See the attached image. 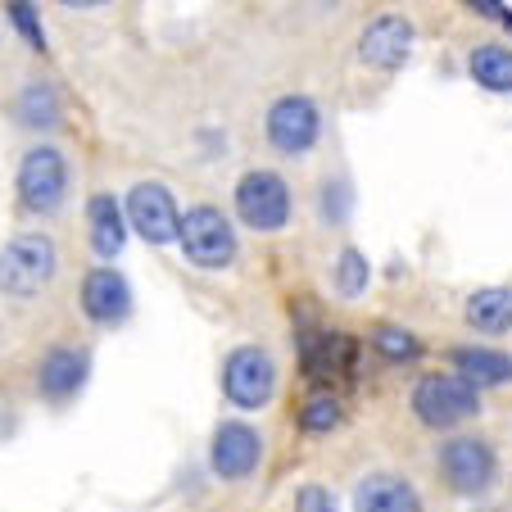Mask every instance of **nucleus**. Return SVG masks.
<instances>
[{
    "label": "nucleus",
    "mask_w": 512,
    "mask_h": 512,
    "mask_svg": "<svg viewBox=\"0 0 512 512\" xmlns=\"http://www.w3.org/2000/svg\"><path fill=\"white\" fill-rule=\"evenodd\" d=\"M472 14H481V19H490V23H499V28H508L512 32V10L503 5V0H463Z\"/></svg>",
    "instance_id": "obj_27"
},
{
    "label": "nucleus",
    "mask_w": 512,
    "mask_h": 512,
    "mask_svg": "<svg viewBox=\"0 0 512 512\" xmlns=\"http://www.w3.org/2000/svg\"><path fill=\"white\" fill-rule=\"evenodd\" d=\"M472 512H499V508H472Z\"/></svg>",
    "instance_id": "obj_29"
},
{
    "label": "nucleus",
    "mask_w": 512,
    "mask_h": 512,
    "mask_svg": "<svg viewBox=\"0 0 512 512\" xmlns=\"http://www.w3.org/2000/svg\"><path fill=\"white\" fill-rule=\"evenodd\" d=\"M463 322L476 336H508L512 331V286H481L463 300Z\"/></svg>",
    "instance_id": "obj_19"
},
{
    "label": "nucleus",
    "mask_w": 512,
    "mask_h": 512,
    "mask_svg": "<svg viewBox=\"0 0 512 512\" xmlns=\"http://www.w3.org/2000/svg\"><path fill=\"white\" fill-rule=\"evenodd\" d=\"M59 277V245L50 232H19L0 245V295L37 300Z\"/></svg>",
    "instance_id": "obj_3"
},
{
    "label": "nucleus",
    "mask_w": 512,
    "mask_h": 512,
    "mask_svg": "<svg viewBox=\"0 0 512 512\" xmlns=\"http://www.w3.org/2000/svg\"><path fill=\"white\" fill-rule=\"evenodd\" d=\"M5 19L14 23L28 50H46V23H41V10L32 0H5Z\"/></svg>",
    "instance_id": "obj_25"
},
{
    "label": "nucleus",
    "mask_w": 512,
    "mask_h": 512,
    "mask_svg": "<svg viewBox=\"0 0 512 512\" xmlns=\"http://www.w3.org/2000/svg\"><path fill=\"white\" fill-rule=\"evenodd\" d=\"M263 454H268V440H263L259 426H250L245 417H223L209 435V472L213 481L223 485H241L250 481L263 467Z\"/></svg>",
    "instance_id": "obj_8"
},
{
    "label": "nucleus",
    "mask_w": 512,
    "mask_h": 512,
    "mask_svg": "<svg viewBox=\"0 0 512 512\" xmlns=\"http://www.w3.org/2000/svg\"><path fill=\"white\" fill-rule=\"evenodd\" d=\"M127 227L141 236L145 245H177L182 232V209H177L173 191L164 182H136L123 200Z\"/></svg>",
    "instance_id": "obj_10"
},
{
    "label": "nucleus",
    "mask_w": 512,
    "mask_h": 512,
    "mask_svg": "<svg viewBox=\"0 0 512 512\" xmlns=\"http://www.w3.org/2000/svg\"><path fill=\"white\" fill-rule=\"evenodd\" d=\"M354 363H358V345L345 331H322V327L300 331V368L309 381H318V390H331L336 377H354Z\"/></svg>",
    "instance_id": "obj_14"
},
{
    "label": "nucleus",
    "mask_w": 512,
    "mask_h": 512,
    "mask_svg": "<svg viewBox=\"0 0 512 512\" xmlns=\"http://www.w3.org/2000/svg\"><path fill=\"white\" fill-rule=\"evenodd\" d=\"M345 422V404H340L336 390H313L300 404V431L304 435H331Z\"/></svg>",
    "instance_id": "obj_23"
},
{
    "label": "nucleus",
    "mask_w": 512,
    "mask_h": 512,
    "mask_svg": "<svg viewBox=\"0 0 512 512\" xmlns=\"http://www.w3.org/2000/svg\"><path fill=\"white\" fill-rule=\"evenodd\" d=\"M435 481L454 499H485L499 485V449L476 431H454L435 445Z\"/></svg>",
    "instance_id": "obj_1"
},
{
    "label": "nucleus",
    "mask_w": 512,
    "mask_h": 512,
    "mask_svg": "<svg viewBox=\"0 0 512 512\" xmlns=\"http://www.w3.org/2000/svg\"><path fill=\"white\" fill-rule=\"evenodd\" d=\"M277 358H272L268 345H236L223 354V372H218V386H223V399L241 413H259L277 399Z\"/></svg>",
    "instance_id": "obj_7"
},
{
    "label": "nucleus",
    "mask_w": 512,
    "mask_h": 512,
    "mask_svg": "<svg viewBox=\"0 0 512 512\" xmlns=\"http://www.w3.org/2000/svg\"><path fill=\"white\" fill-rule=\"evenodd\" d=\"M177 250L200 272H227L241 259V236H236V223L218 204H191V209L182 213Z\"/></svg>",
    "instance_id": "obj_5"
},
{
    "label": "nucleus",
    "mask_w": 512,
    "mask_h": 512,
    "mask_svg": "<svg viewBox=\"0 0 512 512\" xmlns=\"http://www.w3.org/2000/svg\"><path fill=\"white\" fill-rule=\"evenodd\" d=\"M232 209L241 218V227H250L259 236H277L295 218V195H290V182L277 168H250V173H241V182L232 191Z\"/></svg>",
    "instance_id": "obj_6"
},
{
    "label": "nucleus",
    "mask_w": 512,
    "mask_h": 512,
    "mask_svg": "<svg viewBox=\"0 0 512 512\" xmlns=\"http://www.w3.org/2000/svg\"><path fill=\"white\" fill-rule=\"evenodd\" d=\"M64 10H100V5H114V0H59Z\"/></svg>",
    "instance_id": "obj_28"
},
{
    "label": "nucleus",
    "mask_w": 512,
    "mask_h": 512,
    "mask_svg": "<svg viewBox=\"0 0 512 512\" xmlns=\"http://www.w3.org/2000/svg\"><path fill=\"white\" fill-rule=\"evenodd\" d=\"M368 345L381 363H390V368H413V363H422V354H426L422 336L408 331L404 322H377V327L368 331Z\"/></svg>",
    "instance_id": "obj_21"
},
{
    "label": "nucleus",
    "mask_w": 512,
    "mask_h": 512,
    "mask_svg": "<svg viewBox=\"0 0 512 512\" xmlns=\"http://www.w3.org/2000/svg\"><path fill=\"white\" fill-rule=\"evenodd\" d=\"M467 73H472V82L481 91H490V96H512V50L499 46V41L472 46Z\"/></svg>",
    "instance_id": "obj_20"
},
{
    "label": "nucleus",
    "mask_w": 512,
    "mask_h": 512,
    "mask_svg": "<svg viewBox=\"0 0 512 512\" xmlns=\"http://www.w3.org/2000/svg\"><path fill=\"white\" fill-rule=\"evenodd\" d=\"M295 512H340V508H336V494H331L327 485L309 481L295 490Z\"/></svg>",
    "instance_id": "obj_26"
},
{
    "label": "nucleus",
    "mask_w": 512,
    "mask_h": 512,
    "mask_svg": "<svg viewBox=\"0 0 512 512\" xmlns=\"http://www.w3.org/2000/svg\"><path fill=\"white\" fill-rule=\"evenodd\" d=\"M263 136H268V145L277 150V155L304 159L322 136L318 100L304 96V91H286V96H277L268 105V114H263Z\"/></svg>",
    "instance_id": "obj_9"
},
{
    "label": "nucleus",
    "mask_w": 512,
    "mask_h": 512,
    "mask_svg": "<svg viewBox=\"0 0 512 512\" xmlns=\"http://www.w3.org/2000/svg\"><path fill=\"white\" fill-rule=\"evenodd\" d=\"M349 209H354V191H349V182L345 177H327L322 191H318V218L327 227H345Z\"/></svg>",
    "instance_id": "obj_24"
},
{
    "label": "nucleus",
    "mask_w": 512,
    "mask_h": 512,
    "mask_svg": "<svg viewBox=\"0 0 512 512\" xmlns=\"http://www.w3.org/2000/svg\"><path fill=\"white\" fill-rule=\"evenodd\" d=\"M68 191H73V168L64 150L50 141L28 145L14 173V204L23 218H55L68 204Z\"/></svg>",
    "instance_id": "obj_2"
},
{
    "label": "nucleus",
    "mask_w": 512,
    "mask_h": 512,
    "mask_svg": "<svg viewBox=\"0 0 512 512\" xmlns=\"http://www.w3.org/2000/svg\"><path fill=\"white\" fill-rule=\"evenodd\" d=\"M449 372L472 381L476 390L512 386V354L499 345H454L449 349Z\"/></svg>",
    "instance_id": "obj_17"
},
{
    "label": "nucleus",
    "mask_w": 512,
    "mask_h": 512,
    "mask_svg": "<svg viewBox=\"0 0 512 512\" xmlns=\"http://www.w3.org/2000/svg\"><path fill=\"white\" fill-rule=\"evenodd\" d=\"M127 209L114 191H96L87 200V245L100 263H114L127 245Z\"/></svg>",
    "instance_id": "obj_16"
},
{
    "label": "nucleus",
    "mask_w": 512,
    "mask_h": 512,
    "mask_svg": "<svg viewBox=\"0 0 512 512\" xmlns=\"http://www.w3.org/2000/svg\"><path fill=\"white\" fill-rule=\"evenodd\" d=\"M78 304H82V318H87L91 327H105V331L123 327L136 309L132 281H127L114 263H96V268H87V277H82Z\"/></svg>",
    "instance_id": "obj_12"
},
{
    "label": "nucleus",
    "mask_w": 512,
    "mask_h": 512,
    "mask_svg": "<svg viewBox=\"0 0 512 512\" xmlns=\"http://www.w3.org/2000/svg\"><path fill=\"white\" fill-rule=\"evenodd\" d=\"M37 395L50 408H68L91 381V349L87 345H50L37 358Z\"/></svg>",
    "instance_id": "obj_11"
},
{
    "label": "nucleus",
    "mask_w": 512,
    "mask_h": 512,
    "mask_svg": "<svg viewBox=\"0 0 512 512\" xmlns=\"http://www.w3.org/2000/svg\"><path fill=\"white\" fill-rule=\"evenodd\" d=\"M413 41H417V28L408 14L399 10H386L358 32V59L372 68V73H399L413 55Z\"/></svg>",
    "instance_id": "obj_13"
},
{
    "label": "nucleus",
    "mask_w": 512,
    "mask_h": 512,
    "mask_svg": "<svg viewBox=\"0 0 512 512\" xmlns=\"http://www.w3.org/2000/svg\"><path fill=\"white\" fill-rule=\"evenodd\" d=\"M349 508L354 512H426V499L404 472H368L354 481L349 494Z\"/></svg>",
    "instance_id": "obj_15"
},
{
    "label": "nucleus",
    "mask_w": 512,
    "mask_h": 512,
    "mask_svg": "<svg viewBox=\"0 0 512 512\" xmlns=\"http://www.w3.org/2000/svg\"><path fill=\"white\" fill-rule=\"evenodd\" d=\"M408 408L426 431H449L481 417V390L463 381L458 372H422L408 390Z\"/></svg>",
    "instance_id": "obj_4"
},
{
    "label": "nucleus",
    "mask_w": 512,
    "mask_h": 512,
    "mask_svg": "<svg viewBox=\"0 0 512 512\" xmlns=\"http://www.w3.org/2000/svg\"><path fill=\"white\" fill-rule=\"evenodd\" d=\"M372 286V263L358 245H340L336 263H331V290L340 300H363Z\"/></svg>",
    "instance_id": "obj_22"
},
{
    "label": "nucleus",
    "mask_w": 512,
    "mask_h": 512,
    "mask_svg": "<svg viewBox=\"0 0 512 512\" xmlns=\"http://www.w3.org/2000/svg\"><path fill=\"white\" fill-rule=\"evenodd\" d=\"M10 114H14V123L28 127V132H55V127L64 123V96H59L55 82L28 78L19 87V96H14Z\"/></svg>",
    "instance_id": "obj_18"
}]
</instances>
